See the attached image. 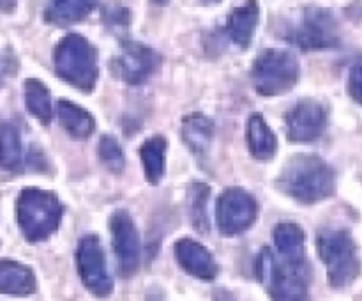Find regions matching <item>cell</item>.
<instances>
[{
    "label": "cell",
    "instance_id": "6da1fadb",
    "mask_svg": "<svg viewBox=\"0 0 362 301\" xmlns=\"http://www.w3.org/2000/svg\"><path fill=\"white\" fill-rule=\"evenodd\" d=\"M332 166L317 154H297L286 161L278 177V188L300 204H317L334 193Z\"/></svg>",
    "mask_w": 362,
    "mask_h": 301
},
{
    "label": "cell",
    "instance_id": "7a4b0ae2",
    "mask_svg": "<svg viewBox=\"0 0 362 301\" xmlns=\"http://www.w3.org/2000/svg\"><path fill=\"white\" fill-rule=\"evenodd\" d=\"M255 271L272 301H310L308 261H292L271 248H262Z\"/></svg>",
    "mask_w": 362,
    "mask_h": 301
},
{
    "label": "cell",
    "instance_id": "3957f363",
    "mask_svg": "<svg viewBox=\"0 0 362 301\" xmlns=\"http://www.w3.org/2000/svg\"><path fill=\"white\" fill-rule=\"evenodd\" d=\"M64 208L53 191L25 188L16 200V218L21 234L30 243L45 241L59 229Z\"/></svg>",
    "mask_w": 362,
    "mask_h": 301
},
{
    "label": "cell",
    "instance_id": "277c9868",
    "mask_svg": "<svg viewBox=\"0 0 362 301\" xmlns=\"http://www.w3.org/2000/svg\"><path fill=\"white\" fill-rule=\"evenodd\" d=\"M317 251L327 268L329 283L334 289L352 285L361 275L357 244L346 229H322L317 236Z\"/></svg>",
    "mask_w": 362,
    "mask_h": 301
},
{
    "label": "cell",
    "instance_id": "5b68a950",
    "mask_svg": "<svg viewBox=\"0 0 362 301\" xmlns=\"http://www.w3.org/2000/svg\"><path fill=\"white\" fill-rule=\"evenodd\" d=\"M53 66L64 81L90 92L98 81V52L87 38L67 34L53 50Z\"/></svg>",
    "mask_w": 362,
    "mask_h": 301
},
{
    "label": "cell",
    "instance_id": "8992f818",
    "mask_svg": "<svg viewBox=\"0 0 362 301\" xmlns=\"http://www.w3.org/2000/svg\"><path fill=\"white\" fill-rule=\"evenodd\" d=\"M299 59L288 50L269 48L255 59L251 81L260 96H281L292 91L299 80Z\"/></svg>",
    "mask_w": 362,
    "mask_h": 301
},
{
    "label": "cell",
    "instance_id": "52a82bcc",
    "mask_svg": "<svg viewBox=\"0 0 362 301\" xmlns=\"http://www.w3.org/2000/svg\"><path fill=\"white\" fill-rule=\"evenodd\" d=\"M258 215V204L244 188L230 186L219 195L216 222L223 236H237L250 229Z\"/></svg>",
    "mask_w": 362,
    "mask_h": 301
},
{
    "label": "cell",
    "instance_id": "ba28073f",
    "mask_svg": "<svg viewBox=\"0 0 362 301\" xmlns=\"http://www.w3.org/2000/svg\"><path fill=\"white\" fill-rule=\"evenodd\" d=\"M76 266L81 282L94 296L106 297L112 293L113 280L108 275L105 251L95 234H87L78 243Z\"/></svg>",
    "mask_w": 362,
    "mask_h": 301
},
{
    "label": "cell",
    "instance_id": "9c48e42d",
    "mask_svg": "<svg viewBox=\"0 0 362 301\" xmlns=\"http://www.w3.org/2000/svg\"><path fill=\"white\" fill-rule=\"evenodd\" d=\"M288 41L304 50L334 48L339 45L338 23L331 11L308 9L300 23L288 34Z\"/></svg>",
    "mask_w": 362,
    "mask_h": 301
},
{
    "label": "cell",
    "instance_id": "30bf717a",
    "mask_svg": "<svg viewBox=\"0 0 362 301\" xmlns=\"http://www.w3.org/2000/svg\"><path fill=\"white\" fill-rule=\"evenodd\" d=\"M113 251L122 276H133L140 268V237L136 225L127 211L119 209L110 218Z\"/></svg>",
    "mask_w": 362,
    "mask_h": 301
},
{
    "label": "cell",
    "instance_id": "8fae6325",
    "mask_svg": "<svg viewBox=\"0 0 362 301\" xmlns=\"http://www.w3.org/2000/svg\"><path fill=\"white\" fill-rule=\"evenodd\" d=\"M286 135L290 142L308 144L322 137L327 126V112L324 105L313 98H303L286 113Z\"/></svg>",
    "mask_w": 362,
    "mask_h": 301
},
{
    "label": "cell",
    "instance_id": "7c38bea8",
    "mask_svg": "<svg viewBox=\"0 0 362 301\" xmlns=\"http://www.w3.org/2000/svg\"><path fill=\"white\" fill-rule=\"evenodd\" d=\"M156 66H158V57L154 50L141 42L126 41L122 45V52L112 60L110 67L126 84L140 85L151 78Z\"/></svg>",
    "mask_w": 362,
    "mask_h": 301
},
{
    "label": "cell",
    "instance_id": "4fadbf2b",
    "mask_svg": "<svg viewBox=\"0 0 362 301\" xmlns=\"http://www.w3.org/2000/svg\"><path fill=\"white\" fill-rule=\"evenodd\" d=\"M173 251H175V259L180 268L194 278L212 282L218 276V262L200 241H194L191 237L177 239L173 244Z\"/></svg>",
    "mask_w": 362,
    "mask_h": 301
},
{
    "label": "cell",
    "instance_id": "5bb4252c",
    "mask_svg": "<svg viewBox=\"0 0 362 301\" xmlns=\"http://www.w3.org/2000/svg\"><path fill=\"white\" fill-rule=\"evenodd\" d=\"M258 20H260V7L257 0H247L240 7H235L226 18L225 32L232 42L240 48H247L253 41L255 30H257Z\"/></svg>",
    "mask_w": 362,
    "mask_h": 301
},
{
    "label": "cell",
    "instance_id": "9a60e30c",
    "mask_svg": "<svg viewBox=\"0 0 362 301\" xmlns=\"http://www.w3.org/2000/svg\"><path fill=\"white\" fill-rule=\"evenodd\" d=\"M35 290V275L28 266L0 259V294L28 296Z\"/></svg>",
    "mask_w": 362,
    "mask_h": 301
},
{
    "label": "cell",
    "instance_id": "2e32d148",
    "mask_svg": "<svg viewBox=\"0 0 362 301\" xmlns=\"http://www.w3.org/2000/svg\"><path fill=\"white\" fill-rule=\"evenodd\" d=\"M246 138L253 158L262 159V161L274 158L276 151H278V138L260 113H253L247 119Z\"/></svg>",
    "mask_w": 362,
    "mask_h": 301
},
{
    "label": "cell",
    "instance_id": "e0dca14e",
    "mask_svg": "<svg viewBox=\"0 0 362 301\" xmlns=\"http://www.w3.org/2000/svg\"><path fill=\"white\" fill-rule=\"evenodd\" d=\"M180 138L194 154H204L214 138V123L204 113H189L180 123Z\"/></svg>",
    "mask_w": 362,
    "mask_h": 301
},
{
    "label": "cell",
    "instance_id": "ac0fdd59",
    "mask_svg": "<svg viewBox=\"0 0 362 301\" xmlns=\"http://www.w3.org/2000/svg\"><path fill=\"white\" fill-rule=\"evenodd\" d=\"M98 6V0H48L45 20L52 25L66 27L85 20Z\"/></svg>",
    "mask_w": 362,
    "mask_h": 301
},
{
    "label": "cell",
    "instance_id": "d6986e66",
    "mask_svg": "<svg viewBox=\"0 0 362 301\" xmlns=\"http://www.w3.org/2000/svg\"><path fill=\"white\" fill-rule=\"evenodd\" d=\"M57 115H59V123L67 133L76 140H85L90 137L95 130V120L90 113L80 105L67 99H60L57 103Z\"/></svg>",
    "mask_w": 362,
    "mask_h": 301
},
{
    "label": "cell",
    "instance_id": "ffe728a7",
    "mask_svg": "<svg viewBox=\"0 0 362 301\" xmlns=\"http://www.w3.org/2000/svg\"><path fill=\"white\" fill-rule=\"evenodd\" d=\"M0 169L13 174L25 169L20 127L13 120L0 123Z\"/></svg>",
    "mask_w": 362,
    "mask_h": 301
},
{
    "label": "cell",
    "instance_id": "44dd1931",
    "mask_svg": "<svg viewBox=\"0 0 362 301\" xmlns=\"http://www.w3.org/2000/svg\"><path fill=\"white\" fill-rule=\"evenodd\" d=\"M274 246L279 255L292 261H306V236L304 230L293 222H281L272 230Z\"/></svg>",
    "mask_w": 362,
    "mask_h": 301
},
{
    "label": "cell",
    "instance_id": "7402d4cb",
    "mask_svg": "<svg viewBox=\"0 0 362 301\" xmlns=\"http://www.w3.org/2000/svg\"><path fill=\"white\" fill-rule=\"evenodd\" d=\"M166 149H168V142L163 135L151 137L140 147V158L141 163H144L145 177L151 184H158L165 176Z\"/></svg>",
    "mask_w": 362,
    "mask_h": 301
},
{
    "label": "cell",
    "instance_id": "603a6c76",
    "mask_svg": "<svg viewBox=\"0 0 362 301\" xmlns=\"http://www.w3.org/2000/svg\"><path fill=\"white\" fill-rule=\"evenodd\" d=\"M25 91V105L27 110L39 120L41 124L48 126L53 117L52 96L49 89L37 78H28L23 85Z\"/></svg>",
    "mask_w": 362,
    "mask_h": 301
},
{
    "label": "cell",
    "instance_id": "cb8c5ba5",
    "mask_svg": "<svg viewBox=\"0 0 362 301\" xmlns=\"http://www.w3.org/2000/svg\"><path fill=\"white\" fill-rule=\"evenodd\" d=\"M191 197V220H193V227L200 232H207L209 230V215H207V204L209 195H211V188L204 183H194L189 188Z\"/></svg>",
    "mask_w": 362,
    "mask_h": 301
},
{
    "label": "cell",
    "instance_id": "d4e9b609",
    "mask_svg": "<svg viewBox=\"0 0 362 301\" xmlns=\"http://www.w3.org/2000/svg\"><path fill=\"white\" fill-rule=\"evenodd\" d=\"M98 154L103 165H105L110 172L119 174L122 172V169L126 166V158H124L122 147H120V144L115 138L108 137V135H103L101 140H99Z\"/></svg>",
    "mask_w": 362,
    "mask_h": 301
},
{
    "label": "cell",
    "instance_id": "484cf974",
    "mask_svg": "<svg viewBox=\"0 0 362 301\" xmlns=\"http://www.w3.org/2000/svg\"><path fill=\"white\" fill-rule=\"evenodd\" d=\"M349 92L357 103L362 105V57L352 64L349 76Z\"/></svg>",
    "mask_w": 362,
    "mask_h": 301
},
{
    "label": "cell",
    "instance_id": "4316f807",
    "mask_svg": "<svg viewBox=\"0 0 362 301\" xmlns=\"http://www.w3.org/2000/svg\"><path fill=\"white\" fill-rule=\"evenodd\" d=\"M18 71V60L13 53H0V87Z\"/></svg>",
    "mask_w": 362,
    "mask_h": 301
},
{
    "label": "cell",
    "instance_id": "83f0119b",
    "mask_svg": "<svg viewBox=\"0 0 362 301\" xmlns=\"http://www.w3.org/2000/svg\"><path fill=\"white\" fill-rule=\"evenodd\" d=\"M106 21H108L110 25H119V27H127V23H129V13H127V9H124V7H119V9H110L108 13H106Z\"/></svg>",
    "mask_w": 362,
    "mask_h": 301
},
{
    "label": "cell",
    "instance_id": "f1b7e54d",
    "mask_svg": "<svg viewBox=\"0 0 362 301\" xmlns=\"http://www.w3.org/2000/svg\"><path fill=\"white\" fill-rule=\"evenodd\" d=\"M18 6V0H0V11L2 13H13Z\"/></svg>",
    "mask_w": 362,
    "mask_h": 301
},
{
    "label": "cell",
    "instance_id": "f546056e",
    "mask_svg": "<svg viewBox=\"0 0 362 301\" xmlns=\"http://www.w3.org/2000/svg\"><path fill=\"white\" fill-rule=\"evenodd\" d=\"M214 301H235V297H233L228 290H218Z\"/></svg>",
    "mask_w": 362,
    "mask_h": 301
},
{
    "label": "cell",
    "instance_id": "4dcf8cb0",
    "mask_svg": "<svg viewBox=\"0 0 362 301\" xmlns=\"http://www.w3.org/2000/svg\"><path fill=\"white\" fill-rule=\"evenodd\" d=\"M200 6H214V4H219L221 0H197Z\"/></svg>",
    "mask_w": 362,
    "mask_h": 301
},
{
    "label": "cell",
    "instance_id": "1f68e13d",
    "mask_svg": "<svg viewBox=\"0 0 362 301\" xmlns=\"http://www.w3.org/2000/svg\"><path fill=\"white\" fill-rule=\"evenodd\" d=\"M152 4H154V6H166V4L170 2V0H151Z\"/></svg>",
    "mask_w": 362,
    "mask_h": 301
}]
</instances>
